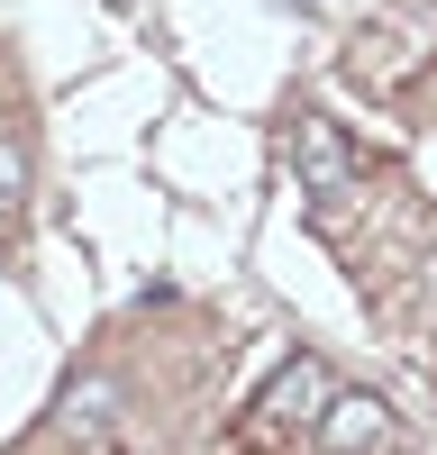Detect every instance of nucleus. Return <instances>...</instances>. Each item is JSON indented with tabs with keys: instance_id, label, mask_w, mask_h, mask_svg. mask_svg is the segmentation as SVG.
Listing matches in <instances>:
<instances>
[{
	"instance_id": "obj_1",
	"label": "nucleus",
	"mask_w": 437,
	"mask_h": 455,
	"mask_svg": "<svg viewBox=\"0 0 437 455\" xmlns=\"http://www.w3.org/2000/svg\"><path fill=\"white\" fill-rule=\"evenodd\" d=\"M282 156H291V192L310 201L319 228H338L355 201H364V182H374V164H364V146L328 119L319 100H291V128H282Z\"/></svg>"
},
{
	"instance_id": "obj_2",
	"label": "nucleus",
	"mask_w": 437,
	"mask_h": 455,
	"mask_svg": "<svg viewBox=\"0 0 437 455\" xmlns=\"http://www.w3.org/2000/svg\"><path fill=\"white\" fill-rule=\"evenodd\" d=\"M328 392H338V373H328L319 355H291L274 383H265V401L246 410V428H237V455H291L310 428H319V410H328Z\"/></svg>"
},
{
	"instance_id": "obj_3",
	"label": "nucleus",
	"mask_w": 437,
	"mask_h": 455,
	"mask_svg": "<svg viewBox=\"0 0 437 455\" xmlns=\"http://www.w3.org/2000/svg\"><path fill=\"white\" fill-rule=\"evenodd\" d=\"M19 210H28V137L0 128V219H19Z\"/></svg>"
}]
</instances>
